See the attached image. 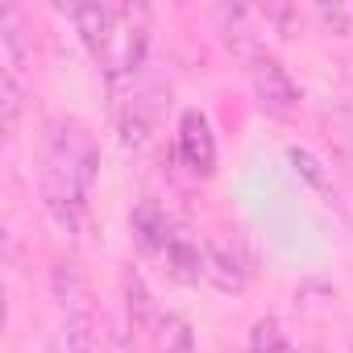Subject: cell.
Masks as SVG:
<instances>
[{
  "label": "cell",
  "instance_id": "6da1fadb",
  "mask_svg": "<svg viewBox=\"0 0 353 353\" xmlns=\"http://www.w3.org/2000/svg\"><path fill=\"white\" fill-rule=\"evenodd\" d=\"M100 174V150L79 121H54L42 141V196L50 216L75 233L88 212V196Z\"/></svg>",
  "mask_w": 353,
  "mask_h": 353
},
{
  "label": "cell",
  "instance_id": "7a4b0ae2",
  "mask_svg": "<svg viewBox=\"0 0 353 353\" xmlns=\"http://www.w3.org/2000/svg\"><path fill=\"white\" fill-rule=\"evenodd\" d=\"M145 50H150V13L141 5H117V21H112L108 46L96 59L104 67V79L112 88L133 83V75L145 63Z\"/></svg>",
  "mask_w": 353,
  "mask_h": 353
},
{
  "label": "cell",
  "instance_id": "3957f363",
  "mask_svg": "<svg viewBox=\"0 0 353 353\" xmlns=\"http://www.w3.org/2000/svg\"><path fill=\"white\" fill-rule=\"evenodd\" d=\"M250 88H254V100L262 104V112L266 117H279V121H287V117H295L299 112V83L291 79V71L274 59V54H262L254 67H250Z\"/></svg>",
  "mask_w": 353,
  "mask_h": 353
},
{
  "label": "cell",
  "instance_id": "277c9868",
  "mask_svg": "<svg viewBox=\"0 0 353 353\" xmlns=\"http://www.w3.org/2000/svg\"><path fill=\"white\" fill-rule=\"evenodd\" d=\"M174 150H179V162L188 166V174H196V179H208L216 170V133H212V121L200 108H188L179 117Z\"/></svg>",
  "mask_w": 353,
  "mask_h": 353
},
{
  "label": "cell",
  "instance_id": "5b68a950",
  "mask_svg": "<svg viewBox=\"0 0 353 353\" xmlns=\"http://www.w3.org/2000/svg\"><path fill=\"white\" fill-rule=\"evenodd\" d=\"M216 26H221L225 46H229L245 67H254V63L266 54V42H262L266 26H262L258 9H245V5H221V9H216Z\"/></svg>",
  "mask_w": 353,
  "mask_h": 353
},
{
  "label": "cell",
  "instance_id": "8992f818",
  "mask_svg": "<svg viewBox=\"0 0 353 353\" xmlns=\"http://www.w3.org/2000/svg\"><path fill=\"white\" fill-rule=\"evenodd\" d=\"M204 283L221 295H241L250 287V270L225 241H204Z\"/></svg>",
  "mask_w": 353,
  "mask_h": 353
},
{
  "label": "cell",
  "instance_id": "52a82bcc",
  "mask_svg": "<svg viewBox=\"0 0 353 353\" xmlns=\"http://www.w3.org/2000/svg\"><path fill=\"white\" fill-rule=\"evenodd\" d=\"M129 229H133V241L141 245V254H162L166 241L174 237V225L166 221V212L158 208V200H137L133 212H129Z\"/></svg>",
  "mask_w": 353,
  "mask_h": 353
},
{
  "label": "cell",
  "instance_id": "ba28073f",
  "mask_svg": "<svg viewBox=\"0 0 353 353\" xmlns=\"http://www.w3.org/2000/svg\"><path fill=\"white\" fill-rule=\"evenodd\" d=\"M162 258H166V270L179 283H200L204 279V241H196L183 229H174V237L166 241Z\"/></svg>",
  "mask_w": 353,
  "mask_h": 353
},
{
  "label": "cell",
  "instance_id": "9c48e42d",
  "mask_svg": "<svg viewBox=\"0 0 353 353\" xmlns=\"http://www.w3.org/2000/svg\"><path fill=\"white\" fill-rule=\"evenodd\" d=\"M0 50H5V71L9 75L26 71V63H30V30H26L21 9H13V5L0 9Z\"/></svg>",
  "mask_w": 353,
  "mask_h": 353
},
{
  "label": "cell",
  "instance_id": "30bf717a",
  "mask_svg": "<svg viewBox=\"0 0 353 353\" xmlns=\"http://www.w3.org/2000/svg\"><path fill=\"white\" fill-rule=\"evenodd\" d=\"M50 353H96V332H92V316L83 307H67L54 332Z\"/></svg>",
  "mask_w": 353,
  "mask_h": 353
},
{
  "label": "cell",
  "instance_id": "8fae6325",
  "mask_svg": "<svg viewBox=\"0 0 353 353\" xmlns=\"http://www.w3.org/2000/svg\"><path fill=\"white\" fill-rule=\"evenodd\" d=\"M150 332H154L158 353H196V332L179 312H158Z\"/></svg>",
  "mask_w": 353,
  "mask_h": 353
},
{
  "label": "cell",
  "instance_id": "7c38bea8",
  "mask_svg": "<svg viewBox=\"0 0 353 353\" xmlns=\"http://www.w3.org/2000/svg\"><path fill=\"white\" fill-rule=\"evenodd\" d=\"M287 162H291V170L299 174L312 192L332 196V170H328V162H324L316 150H307V145H287Z\"/></svg>",
  "mask_w": 353,
  "mask_h": 353
},
{
  "label": "cell",
  "instance_id": "4fadbf2b",
  "mask_svg": "<svg viewBox=\"0 0 353 353\" xmlns=\"http://www.w3.org/2000/svg\"><path fill=\"white\" fill-rule=\"evenodd\" d=\"M121 291H125V316H129V328H150L154 316H158V307L150 303V291H145L141 274H137V270H125V274H121Z\"/></svg>",
  "mask_w": 353,
  "mask_h": 353
},
{
  "label": "cell",
  "instance_id": "5bb4252c",
  "mask_svg": "<svg viewBox=\"0 0 353 353\" xmlns=\"http://www.w3.org/2000/svg\"><path fill=\"white\" fill-rule=\"evenodd\" d=\"M250 353H299V349L287 341V332H283V324L274 316H262L250 328Z\"/></svg>",
  "mask_w": 353,
  "mask_h": 353
},
{
  "label": "cell",
  "instance_id": "9a60e30c",
  "mask_svg": "<svg viewBox=\"0 0 353 353\" xmlns=\"http://www.w3.org/2000/svg\"><path fill=\"white\" fill-rule=\"evenodd\" d=\"M21 108H26V92H21V79L17 75H0V125H5L9 133L17 129L21 121Z\"/></svg>",
  "mask_w": 353,
  "mask_h": 353
},
{
  "label": "cell",
  "instance_id": "2e32d148",
  "mask_svg": "<svg viewBox=\"0 0 353 353\" xmlns=\"http://www.w3.org/2000/svg\"><path fill=\"white\" fill-rule=\"evenodd\" d=\"M316 17H320L332 34H353V9H349V5H316Z\"/></svg>",
  "mask_w": 353,
  "mask_h": 353
}]
</instances>
